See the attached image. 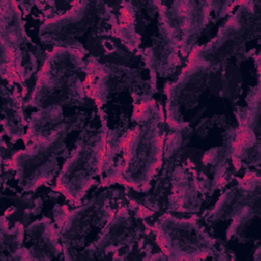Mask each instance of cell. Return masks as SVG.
Wrapping results in <instances>:
<instances>
[{
	"label": "cell",
	"mask_w": 261,
	"mask_h": 261,
	"mask_svg": "<svg viewBox=\"0 0 261 261\" xmlns=\"http://www.w3.org/2000/svg\"><path fill=\"white\" fill-rule=\"evenodd\" d=\"M154 113L147 122L128 129L118 142L116 152H121L114 181L127 184L139 190L152 180L162 161L163 135L160 134L158 114Z\"/></svg>",
	"instance_id": "6da1fadb"
},
{
	"label": "cell",
	"mask_w": 261,
	"mask_h": 261,
	"mask_svg": "<svg viewBox=\"0 0 261 261\" xmlns=\"http://www.w3.org/2000/svg\"><path fill=\"white\" fill-rule=\"evenodd\" d=\"M106 147L107 138L104 132L80 141L56 181V188L68 200L79 201L91 188L94 177L102 172Z\"/></svg>",
	"instance_id": "7a4b0ae2"
}]
</instances>
